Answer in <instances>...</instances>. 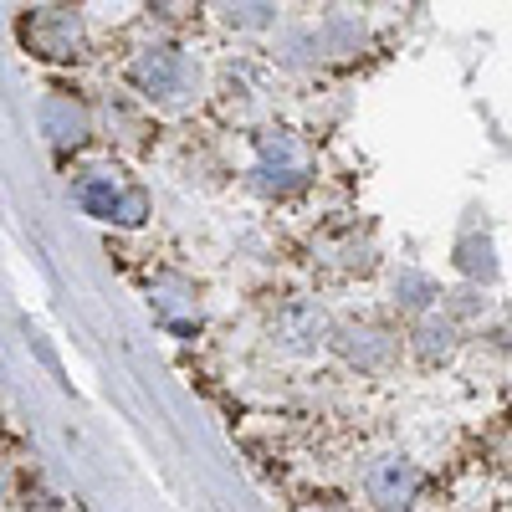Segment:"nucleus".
<instances>
[{"label": "nucleus", "instance_id": "obj_1", "mask_svg": "<svg viewBox=\"0 0 512 512\" xmlns=\"http://www.w3.org/2000/svg\"><path fill=\"white\" fill-rule=\"evenodd\" d=\"M128 82L154 98V103H180L190 88H195V67L180 47H149L134 57V67H128Z\"/></svg>", "mask_w": 512, "mask_h": 512}, {"label": "nucleus", "instance_id": "obj_2", "mask_svg": "<svg viewBox=\"0 0 512 512\" xmlns=\"http://www.w3.org/2000/svg\"><path fill=\"white\" fill-rule=\"evenodd\" d=\"M21 41L36 57L67 62L82 52V21H77V11H62V6H36L21 16Z\"/></svg>", "mask_w": 512, "mask_h": 512}, {"label": "nucleus", "instance_id": "obj_3", "mask_svg": "<svg viewBox=\"0 0 512 512\" xmlns=\"http://www.w3.org/2000/svg\"><path fill=\"white\" fill-rule=\"evenodd\" d=\"M77 205L98 221H118V226H139L144 221V195L123 190L113 175H88L77 180Z\"/></svg>", "mask_w": 512, "mask_h": 512}, {"label": "nucleus", "instance_id": "obj_4", "mask_svg": "<svg viewBox=\"0 0 512 512\" xmlns=\"http://www.w3.org/2000/svg\"><path fill=\"white\" fill-rule=\"evenodd\" d=\"M36 118H41V134H47L52 144H62V149L88 144V134H93L88 108H82L72 93H47V98H41V108H36Z\"/></svg>", "mask_w": 512, "mask_h": 512}, {"label": "nucleus", "instance_id": "obj_5", "mask_svg": "<svg viewBox=\"0 0 512 512\" xmlns=\"http://www.w3.org/2000/svg\"><path fill=\"white\" fill-rule=\"evenodd\" d=\"M369 497L384 507V512H400V507H410V497L420 492V472L405 461V456H379L374 466H369Z\"/></svg>", "mask_w": 512, "mask_h": 512}, {"label": "nucleus", "instance_id": "obj_6", "mask_svg": "<svg viewBox=\"0 0 512 512\" xmlns=\"http://www.w3.org/2000/svg\"><path fill=\"white\" fill-rule=\"evenodd\" d=\"M344 354L369 369V364L390 359V344H384V333H374V328H349V333H344Z\"/></svg>", "mask_w": 512, "mask_h": 512}, {"label": "nucleus", "instance_id": "obj_7", "mask_svg": "<svg viewBox=\"0 0 512 512\" xmlns=\"http://www.w3.org/2000/svg\"><path fill=\"white\" fill-rule=\"evenodd\" d=\"M221 11H226L231 26L256 31V26H267V21H272V0H221Z\"/></svg>", "mask_w": 512, "mask_h": 512}]
</instances>
